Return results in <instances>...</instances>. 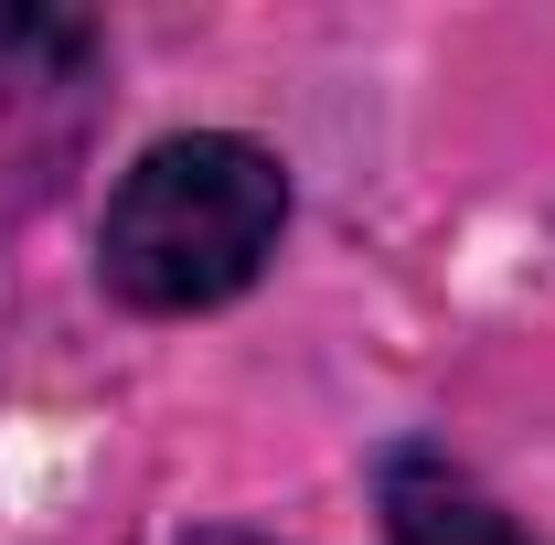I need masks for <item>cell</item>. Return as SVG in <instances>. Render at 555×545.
Masks as SVG:
<instances>
[{
  "mask_svg": "<svg viewBox=\"0 0 555 545\" xmlns=\"http://www.w3.org/2000/svg\"><path fill=\"white\" fill-rule=\"evenodd\" d=\"M278 236H288L278 150L235 129H171L107 182L96 278L150 321H182V310H224L235 289H257Z\"/></svg>",
  "mask_w": 555,
  "mask_h": 545,
  "instance_id": "6da1fadb",
  "label": "cell"
},
{
  "mask_svg": "<svg viewBox=\"0 0 555 545\" xmlns=\"http://www.w3.org/2000/svg\"><path fill=\"white\" fill-rule=\"evenodd\" d=\"M96 86H107L96 22L0 0V225L33 214V204H54V182L86 161Z\"/></svg>",
  "mask_w": 555,
  "mask_h": 545,
  "instance_id": "7a4b0ae2",
  "label": "cell"
},
{
  "mask_svg": "<svg viewBox=\"0 0 555 545\" xmlns=\"http://www.w3.org/2000/svg\"><path fill=\"white\" fill-rule=\"evenodd\" d=\"M374 503H385V545H534L481 481L460 471L449 449H427V439H396L374 460Z\"/></svg>",
  "mask_w": 555,
  "mask_h": 545,
  "instance_id": "3957f363",
  "label": "cell"
},
{
  "mask_svg": "<svg viewBox=\"0 0 555 545\" xmlns=\"http://www.w3.org/2000/svg\"><path fill=\"white\" fill-rule=\"evenodd\" d=\"M193 545H278V535H246V524H204Z\"/></svg>",
  "mask_w": 555,
  "mask_h": 545,
  "instance_id": "277c9868",
  "label": "cell"
}]
</instances>
